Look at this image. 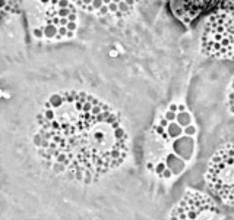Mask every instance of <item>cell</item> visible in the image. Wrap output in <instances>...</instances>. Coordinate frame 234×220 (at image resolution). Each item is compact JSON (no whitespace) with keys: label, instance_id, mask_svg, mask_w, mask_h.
I'll list each match as a JSON object with an SVG mask.
<instances>
[{"label":"cell","instance_id":"cell-1","mask_svg":"<svg viewBox=\"0 0 234 220\" xmlns=\"http://www.w3.org/2000/svg\"><path fill=\"white\" fill-rule=\"evenodd\" d=\"M54 116L38 115L42 136L38 154L54 159L72 173L101 176L118 167L129 151L120 118L98 98L83 92H65Z\"/></svg>","mask_w":234,"mask_h":220},{"label":"cell","instance_id":"cell-2","mask_svg":"<svg viewBox=\"0 0 234 220\" xmlns=\"http://www.w3.org/2000/svg\"><path fill=\"white\" fill-rule=\"evenodd\" d=\"M200 50L214 59L234 60V0H223L208 18Z\"/></svg>","mask_w":234,"mask_h":220},{"label":"cell","instance_id":"cell-3","mask_svg":"<svg viewBox=\"0 0 234 220\" xmlns=\"http://www.w3.org/2000/svg\"><path fill=\"white\" fill-rule=\"evenodd\" d=\"M205 180L221 203L234 207V142L215 151L208 164Z\"/></svg>","mask_w":234,"mask_h":220},{"label":"cell","instance_id":"cell-4","mask_svg":"<svg viewBox=\"0 0 234 220\" xmlns=\"http://www.w3.org/2000/svg\"><path fill=\"white\" fill-rule=\"evenodd\" d=\"M220 208L214 200L202 192L187 189L179 204L170 211V219H220Z\"/></svg>","mask_w":234,"mask_h":220},{"label":"cell","instance_id":"cell-5","mask_svg":"<svg viewBox=\"0 0 234 220\" xmlns=\"http://www.w3.org/2000/svg\"><path fill=\"white\" fill-rule=\"evenodd\" d=\"M223 0H170L173 15L183 24H190L199 15L214 10Z\"/></svg>","mask_w":234,"mask_h":220},{"label":"cell","instance_id":"cell-6","mask_svg":"<svg viewBox=\"0 0 234 220\" xmlns=\"http://www.w3.org/2000/svg\"><path fill=\"white\" fill-rule=\"evenodd\" d=\"M227 109L231 115H234V76L230 81L228 89H227Z\"/></svg>","mask_w":234,"mask_h":220},{"label":"cell","instance_id":"cell-7","mask_svg":"<svg viewBox=\"0 0 234 220\" xmlns=\"http://www.w3.org/2000/svg\"><path fill=\"white\" fill-rule=\"evenodd\" d=\"M176 120H177V123L180 125V126H187V125H190L192 123V116L184 110V112H179L177 113V116H176Z\"/></svg>","mask_w":234,"mask_h":220},{"label":"cell","instance_id":"cell-8","mask_svg":"<svg viewBox=\"0 0 234 220\" xmlns=\"http://www.w3.org/2000/svg\"><path fill=\"white\" fill-rule=\"evenodd\" d=\"M180 128H182V126H180L179 123L170 122L168 126H167V132H168V135H170L171 138H176V136H179V135L182 133V129H180Z\"/></svg>","mask_w":234,"mask_h":220},{"label":"cell","instance_id":"cell-9","mask_svg":"<svg viewBox=\"0 0 234 220\" xmlns=\"http://www.w3.org/2000/svg\"><path fill=\"white\" fill-rule=\"evenodd\" d=\"M42 31H44V37L47 38H54V35L57 34V28L54 27V24H48L47 27L42 28Z\"/></svg>","mask_w":234,"mask_h":220},{"label":"cell","instance_id":"cell-10","mask_svg":"<svg viewBox=\"0 0 234 220\" xmlns=\"http://www.w3.org/2000/svg\"><path fill=\"white\" fill-rule=\"evenodd\" d=\"M62 101H63V97H62V94H54V95H51L50 97V106L53 107V109H56V107H59L60 104H62Z\"/></svg>","mask_w":234,"mask_h":220},{"label":"cell","instance_id":"cell-11","mask_svg":"<svg viewBox=\"0 0 234 220\" xmlns=\"http://www.w3.org/2000/svg\"><path fill=\"white\" fill-rule=\"evenodd\" d=\"M72 10L69 9V7H59L57 9V15L60 16V18H67V15L70 13Z\"/></svg>","mask_w":234,"mask_h":220},{"label":"cell","instance_id":"cell-12","mask_svg":"<svg viewBox=\"0 0 234 220\" xmlns=\"http://www.w3.org/2000/svg\"><path fill=\"white\" fill-rule=\"evenodd\" d=\"M165 167H167V166H165V163H164V162H159V163H156V166H155V169H154V172H155L158 176H161Z\"/></svg>","mask_w":234,"mask_h":220},{"label":"cell","instance_id":"cell-13","mask_svg":"<svg viewBox=\"0 0 234 220\" xmlns=\"http://www.w3.org/2000/svg\"><path fill=\"white\" fill-rule=\"evenodd\" d=\"M183 132H184L187 136H193V135L196 133V126H193V125L190 123V125L184 126V131H183Z\"/></svg>","mask_w":234,"mask_h":220},{"label":"cell","instance_id":"cell-14","mask_svg":"<svg viewBox=\"0 0 234 220\" xmlns=\"http://www.w3.org/2000/svg\"><path fill=\"white\" fill-rule=\"evenodd\" d=\"M118 10H121L123 13H129L130 12V6H127L124 3V0H121V1H118Z\"/></svg>","mask_w":234,"mask_h":220},{"label":"cell","instance_id":"cell-15","mask_svg":"<svg viewBox=\"0 0 234 220\" xmlns=\"http://www.w3.org/2000/svg\"><path fill=\"white\" fill-rule=\"evenodd\" d=\"M176 116H177V113H176V112H171V110H168V112L164 115V118H165L168 122H173V120H176Z\"/></svg>","mask_w":234,"mask_h":220},{"label":"cell","instance_id":"cell-16","mask_svg":"<svg viewBox=\"0 0 234 220\" xmlns=\"http://www.w3.org/2000/svg\"><path fill=\"white\" fill-rule=\"evenodd\" d=\"M110 10H108V4H103L100 9H98V15L100 16H104V15H107Z\"/></svg>","mask_w":234,"mask_h":220},{"label":"cell","instance_id":"cell-17","mask_svg":"<svg viewBox=\"0 0 234 220\" xmlns=\"http://www.w3.org/2000/svg\"><path fill=\"white\" fill-rule=\"evenodd\" d=\"M65 169H66V167H65L62 163H59V162H57V163L54 164V167H53V170H54L56 173H60V172H63Z\"/></svg>","mask_w":234,"mask_h":220},{"label":"cell","instance_id":"cell-18","mask_svg":"<svg viewBox=\"0 0 234 220\" xmlns=\"http://www.w3.org/2000/svg\"><path fill=\"white\" fill-rule=\"evenodd\" d=\"M91 4L94 6V9H95V12H97V10H98V9L104 4V3H103V0H92V3H91Z\"/></svg>","mask_w":234,"mask_h":220},{"label":"cell","instance_id":"cell-19","mask_svg":"<svg viewBox=\"0 0 234 220\" xmlns=\"http://www.w3.org/2000/svg\"><path fill=\"white\" fill-rule=\"evenodd\" d=\"M32 34H34V37H37V38H42V37H44V31L39 30V28H35V30L32 31Z\"/></svg>","mask_w":234,"mask_h":220},{"label":"cell","instance_id":"cell-20","mask_svg":"<svg viewBox=\"0 0 234 220\" xmlns=\"http://www.w3.org/2000/svg\"><path fill=\"white\" fill-rule=\"evenodd\" d=\"M108 10H110V12H113V13H114V12H117V10H118V3L111 1V3L108 4Z\"/></svg>","mask_w":234,"mask_h":220},{"label":"cell","instance_id":"cell-21","mask_svg":"<svg viewBox=\"0 0 234 220\" xmlns=\"http://www.w3.org/2000/svg\"><path fill=\"white\" fill-rule=\"evenodd\" d=\"M162 177H165V179H170V177H171V176H173V172H171V170H170V169H168V167H165V169H164V172H162Z\"/></svg>","mask_w":234,"mask_h":220},{"label":"cell","instance_id":"cell-22","mask_svg":"<svg viewBox=\"0 0 234 220\" xmlns=\"http://www.w3.org/2000/svg\"><path fill=\"white\" fill-rule=\"evenodd\" d=\"M66 28H67L69 31H75V30H76V22H75V21H69L67 25H66Z\"/></svg>","mask_w":234,"mask_h":220},{"label":"cell","instance_id":"cell-23","mask_svg":"<svg viewBox=\"0 0 234 220\" xmlns=\"http://www.w3.org/2000/svg\"><path fill=\"white\" fill-rule=\"evenodd\" d=\"M57 32H59L62 37H65V35H66V32H67V28H66V27H63V25H60V27L57 28Z\"/></svg>","mask_w":234,"mask_h":220},{"label":"cell","instance_id":"cell-24","mask_svg":"<svg viewBox=\"0 0 234 220\" xmlns=\"http://www.w3.org/2000/svg\"><path fill=\"white\" fill-rule=\"evenodd\" d=\"M69 3H70L69 0H59L57 6H59V7H67V6H69Z\"/></svg>","mask_w":234,"mask_h":220},{"label":"cell","instance_id":"cell-25","mask_svg":"<svg viewBox=\"0 0 234 220\" xmlns=\"http://www.w3.org/2000/svg\"><path fill=\"white\" fill-rule=\"evenodd\" d=\"M41 141H42V136H41V135H35V136H34V142H35L37 147H41Z\"/></svg>","mask_w":234,"mask_h":220},{"label":"cell","instance_id":"cell-26","mask_svg":"<svg viewBox=\"0 0 234 220\" xmlns=\"http://www.w3.org/2000/svg\"><path fill=\"white\" fill-rule=\"evenodd\" d=\"M67 19H69V21H76V13H75V12H70V13L67 15Z\"/></svg>","mask_w":234,"mask_h":220},{"label":"cell","instance_id":"cell-27","mask_svg":"<svg viewBox=\"0 0 234 220\" xmlns=\"http://www.w3.org/2000/svg\"><path fill=\"white\" fill-rule=\"evenodd\" d=\"M67 22H69V19H67V18H60V25L66 27V25H67Z\"/></svg>","mask_w":234,"mask_h":220},{"label":"cell","instance_id":"cell-28","mask_svg":"<svg viewBox=\"0 0 234 220\" xmlns=\"http://www.w3.org/2000/svg\"><path fill=\"white\" fill-rule=\"evenodd\" d=\"M159 125H161V126H168V120H167L165 118H162L161 122H159Z\"/></svg>","mask_w":234,"mask_h":220},{"label":"cell","instance_id":"cell-29","mask_svg":"<svg viewBox=\"0 0 234 220\" xmlns=\"http://www.w3.org/2000/svg\"><path fill=\"white\" fill-rule=\"evenodd\" d=\"M146 167H148V170H154V169H155V166H154L152 162H148V163H146Z\"/></svg>","mask_w":234,"mask_h":220},{"label":"cell","instance_id":"cell-30","mask_svg":"<svg viewBox=\"0 0 234 220\" xmlns=\"http://www.w3.org/2000/svg\"><path fill=\"white\" fill-rule=\"evenodd\" d=\"M124 3H126L127 6H130V7H133V4L136 3V0H124Z\"/></svg>","mask_w":234,"mask_h":220},{"label":"cell","instance_id":"cell-31","mask_svg":"<svg viewBox=\"0 0 234 220\" xmlns=\"http://www.w3.org/2000/svg\"><path fill=\"white\" fill-rule=\"evenodd\" d=\"M91 3H92V0H82V9H85V6H88Z\"/></svg>","mask_w":234,"mask_h":220},{"label":"cell","instance_id":"cell-32","mask_svg":"<svg viewBox=\"0 0 234 220\" xmlns=\"http://www.w3.org/2000/svg\"><path fill=\"white\" fill-rule=\"evenodd\" d=\"M168 110H171V112H176V113H177V104H170Z\"/></svg>","mask_w":234,"mask_h":220},{"label":"cell","instance_id":"cell-33","mask_svg":"<svg viewBox=\"0 0 234 220\" xmlns=\"http://www.w3.org/2000/svg\"><path fill=\"white\" fill-rule=\"evenodd\" d=\"M186 110V106L184 104H179L177 106V112H184Z\"/></svg>","mask_w":234,"mask_h":220},{"label":"cell","instance_id":"cell-34","mask_svg":"<svg viewBox=\"0 0 234 220\" xmlns=\"http://www.w3.org/2000/svg\"><path fill=\"white\" fill-rule=\"evenodd\" d=\"M59 3V0H50V4H53V6H56Z\"/></svg>","mask_w":234,"mask_h":220},{"label":"cell","instance_id":"cell-35","mask_svg":"<svg viewBox=\"0 0 234 220\" xmlns=\"http://www.w3.org/2000/svg\"><path fill=\"white\" fill-rule=\"evenodd\" d=\"M76 1V4H78L79 7H82V0H75Z\"/></svg>","mask_w":234,"mask_h":220},{"label":"cell","instance_id":"cell-36","mask_svg":"<svg viewBox=\"0 0 234 220\" xmlns=\"http://www.w3.org/2000/svg\"><path fill=\"white\" fill-rule=\"evenodd\" d=\"M111 1H113V0H103V3H104V4H110Z\"/></svg>","mask_w":234,"mask_h":220},{"label":"cell","instance_id":"cell-37","mask_svg":"<svg viewBox=\"0 0 234 220\" xmlns=\"http://www.w3.org/2000/svg\"><path fill=\"white\" fill-rule=\"evenodd\" d=\"M41 1H42V3H48L50 0H41Z\"/></svg>","mask_w":234,"mask_h":220},{"label":"cell","instance_id":"cell-38","mask_svg":"<svg viewBox=\"0 0 234 220\" xmlns=\"http://www.w3.org/2000/svg\"><path fill=\"white\" fill-rule=\"evenodd\" d=\"M164 1H165V3H167V1H168V0H164Z\"/></svg>","mask_w":234,"mask_h":220}]
</instances>
